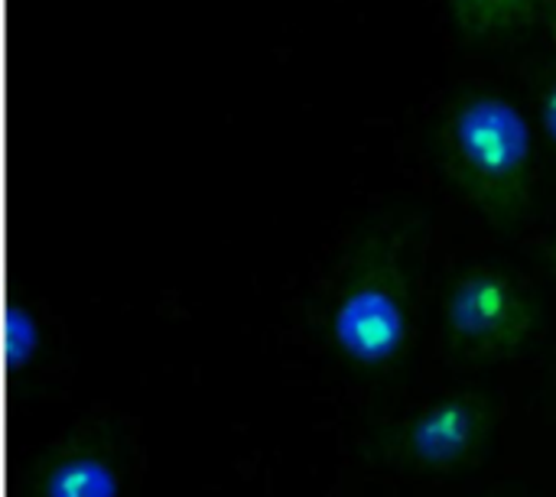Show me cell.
<instances>
[{"instance_id": "obj_1", "label": "cell", "mask_w": 556, "mask_h": 497, "mask_svg": "<svg viewBox=\"0 0 556 497\" xmlns=\"http://www.w3.org/2000/svg\"><path fill=\"white\" fill-rule=\"evenodd\" d=\"M534 124L502 91H469L446 120V153L469 195L492 208L525 199L534 166Z\"/></svg>"}, {"instance_id": "obj_2", "label": "cell", "mask_w": 556, "mask_h": 497, "mask_svg": "<svg viewBox=\"0 0 556 497\" xmlns=\"http://www.w3.org/2000/svg\"><path fill=\"white\" fill-rule=\"evenodd\" d=\"M443 319L459 352L502 358L531 339L538 326V303L511 270L476 264L450 283Z\"/></svg>"}, {"instance_id": "obj_3", "label": "cell", "mask_w": 556, "mask_h": 497, "mask_svg": "<svg viewBox=\"0 0 556 497\" xmlns=\"http://www.w3.org/2000/svg\"><path fill=\"white\" fill-rule=\"evenodd\" d=\"M329 339L355 368L381 371L397 365L414 342V309L401 280L368 273L345 286L329 313Z\"/></svg>"}, {"instance_id": "obj_4", "label": "cell", "mask_w": 556, "mask_h": 497, "mask_svg": "<svg viewBox=\"0 0 556 497\" xmlns=\"http://www.w3.org/2000/svg\"><path fill=\"white\" fill-rule=\"evenodd\" d=\"M492 430V404L476 394H446L424 404L397 433V453L427 472L453 469L479 453Z\"/></svg>"}, {"instance_id": "obj_5", "label": "cell", "mask_w": 556, "mask_h": 497, "mask_svg": "<svg viewBox=\"0 0 556 497\" xmlns=\"http://www.w3.org/2000/svg\"><path fill=\"white\" fill-rule=\"evenodd\" d=\"M127 462L101 443H65L42 466L36 497H127Z\"/></svg>"}, {"instance_id": "obj_6", "label": "cell", "mask_w": 556, "mask_h": 497, "mask_svg": "<svg viewBox=\"0 0 556 497\" xmlns=\"http://www.w3.org/2000/svg\"><path fill=\"white\" fill-rule=\"evenodd\" d=\"M20 355L29 368L42 365V361H52L59 355V345H62V326L55 319V313L49 316L42 306H26L20 313Z\"/></svg>"}, {"instance_id": "obj_7", "label": "cell", "mask_w": 556, "mask_h": 497, "mask_svg": "<svg viewBox=\"0 0 556 497\" xmlns=\"http://www.w3.org/2000/svg\"><path fill=\"white\" fill-rule=\"evenodd\" d=\"M459 23L472 33H495L525 23L534 0H450Z\"/></svg>"}, {"instance_id": "obj_8", "label": "cell", "mask_w": 556, "mask_h": 497, "mask_svg": "<svg viewBox=\"0 0 556 497\" xmlns=\"http://www.w3.org/2000/svg\"><path fill=\"white\" fill-rule=\"evenodd\" d=\"M538 114H541V127H544V133L551 137V143L556 146V78H551V81H547V88L541 91Z\"/></svg>"}, {"instance_id": "obj_9", "label": "cell", "mask_w": 556, "mask_h": 497, "mask_svg": "<svg viewBox=\"0 0 556 497\" xmlns=\"http://www.w3.org/2000/svg\"><path fill=\"white\" fill-rule=\"evenodd\" d=\"M547 26H551V36L556 42V0H547Z\"/></svg>"}, {"instance_id": "obj_10", "label": "cell", "mask_w": 556, "mask_h": 497, "mask_svg": "<svg viewBox=\"0 0 556 497\" xmlns=\"http://www.w3.org/2000/svg\"><path fill=\"white\" fill-rule=\"evenodd\" d=\"M551 264H554V273H556V241H554V251H551Z\"/></svg>"}]
</instances>
